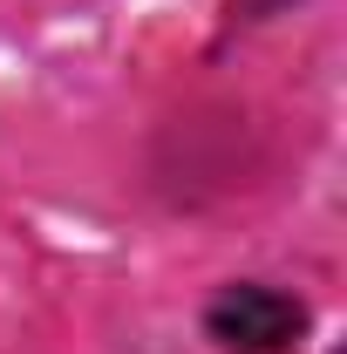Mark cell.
I'll use <instances>...</instances> for the list:
<instances>
[{
    "mask_svg": "<svg viewBox=\"0 0 347 354\" xmlns=\"http://www.w3.org/2000/svg\"><path fill=\"white\" fill-rule=\"evenodd\" d=\"M306 300L265 279H232L205 300V341L225 354H293L306 341Z\"/></svg>",
    "mask_w": 347,
    "mask_h": 354,
    "instance_id": "cell-1",
    "label": "cell"
}]
</instances>
